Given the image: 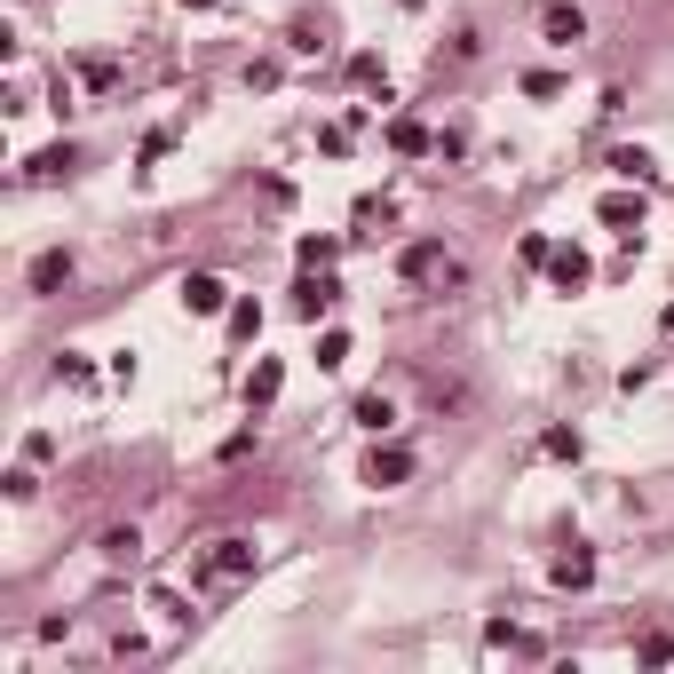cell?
Listing matches in <instances>:
<instances>
[{
  "instance_id": "cell-1",
  "label": "cell",
  "mask_w": 674,
  "mask_h": 674,
  "mask_svg": "<svg viewBox=\"0 0 674 674\" xmlns=\"http://www.w3.org/2000/svg\"><path fill=\"white\" fill-rule=\"evenodd\" d=\"M175 294H183V310H191V318H215V310H230V286L215 278V270H191Z\"/></svg>"
},
{
  "instance_id": "cell-2",
  "label": "cell",
  "mask_w": 674,
  "mask_h": 674,
  "mask_svg": "<svg viewBox=\"0 0 674 674\" xmlns=\"http://www.w3.org/2000/svg\"><path fill=\"white\" fill-rule=\"evenodd\" d=\"M595 215L619 230V238H643V215H651V207H643V183H635V191H611V199H603Z\"/></svg>"
},
{
  "instance_id": "cell-3",
  "label": "cell",
  "mask_w": 674,
  "mask_h": 674,
  "mask_svg": "<svg viewBox=\"0 0 674 674\" xmlns=\"http://www.w3.org/2000/svg\"><path fill=\"white\" fill-rule=\"evenodd\" d=\"M405 476H413V452L405 445H373V460H365V484H373V492H397Z\"/></svg>"
},
{
  "instance_id": "cell-4",
  "label": "cell",
  "mask_w": 674,
  "mask_h": 674,
  "mask_svg": "<svg viewBox=\"0 0 674 674\" xmlns=\"http://www.w3.org/2000/svg\"><path fill=\"white\" fill-rule=\"evenodd\" d=\"M254 571V540H215V556L199 563V579H246Z\"/></svg>"
},
{
  "instance_id": "cell-5",
  "label": "cell",
  "mask_w": 674,
  "mask_h": 674,
  "mask_svg": "<svg viewBox=\"0 0 674 674\" xmlns=\"http://www.w3.org/2000/svg\"><path fill=\"white\" fill-rule=\"evenodd\" d=\"M540 32H548L556 48H579V40H587V16H579L571 0H548V8H540Z\"/></svg>"
},
{
  "instance_id": "cell-6",
  "label": "cell",
  "mask_w": 674,
  "mask_h": 674,
  "mask_svg": "<svg viewBox=\"0 0 674 674\" xmlns=\"http://www.w3.org/2000/svg\"><path fill=\"white\" fill-rule=\"evenodd\" d=\"M334 302H341V286H334V278H326V270H310V278L294 286V310H302V318H326Z\"/></svg>"
},
{
  "instance_id": "cell-7",
  "label": "cell",
  "mask_w": 674,
  "mask_h": 674,
  "mask_svg": "<svg viewBox=\"0 0 674 674\" xmlns=\"http://www.w3.org/2000/svg\"><path fill=\"white\" fill-rule=\"evenodd\" d=\"M548 278H556L563 294H579V286H587V278H595V262H587V254H579V246H556V254H548Z\"/></svg>"
},
{
  "instance_id": "cell-8",
  "label": "cell",
  "mask_w": 674,
  "mask_h": 674,
  "mask_svg": "<svg viewBox=\"0 0 674 674\" xmlns=\"http://www.w3.org/2000/svg\"><path fill=\"white\" fill-rule=\"evenodd\" d=\"M278 389H286V365H278V357H262V365H254V373H246V405H254V413H262V405H270V397H278Z\"/></svg>"
},
{
  "instance_id": "cell-9",
  "label": "cell",
  "mask_w": 674,
  "mask_h": 674,
  "mask_svg": "<svg viewBox=\"0 0 674 674\" xmlns=\"http://www.w3.org/2000/svg\"><path fill=\"white\" fill-rule=\"evenodd\" d=\"M357 429H365V437H389V429H397V405H389L381 389H373V397H357Z\"/></svg>"
},
{
  "instance_id": "cell-10",
  "label": "cell",
  "mask_w": 674,
  "mask_h": 674,
  "mask_svg": "<svg viewBox=\"0 0 674 674\" xmlns=\"http://www.w3.org/2000/svg\"><path fill=\"white\" fill-rule=\"evenodd\" d=\"M397 270H405V278H437V270H452V262H445V246H437V238H421V246H405V262H397Z\"/></svg>"
},
{
  "instance_id": "cell-11",
  "label": "cell",
  "mask_w": 674,
  "mask_h": 674,
  "mask_svg": "<svg viewBox=\"0 0 674 674\" xmlns=\"http://www.w3.org/2000/svg\"><path fill=\"white\" fill-rule=\"evenodd\" d=\"M611 175H627V183H651V175H659V159H651L643 143H627V151H611Z\"/></svg>"
},
{
  "instance_id": "cell-12",
  "label": "cell",
  "mask_w": 674,
  "mask_h": 674,
  "mask_svg": "<svg viewBox=\"0 0 674 674\" xmlns=\"http://www.w3.org/2000/svg\"><path fill=\"white\" fill-rule=\"evenodd\" d=\"M64 278H72V254H64V246H56V254H40V262H32V294H56V286H64Z\"/></svg>"
},
{
  "instance_id": "cell-13",
  "label": "cell",
  "mask_w": 674,
  "mask_h": 674,
  "mask_svg": "<svg viewBox=\"0 0 674 674\" xmlns=\"http://www.w3.org/2000/svg\"><path fill=\"white\" fill-rule=\"evenodd\" d=\"M389 143H397L405 159H421V151H429V127H421V119H397V127H389Z\"/></svg>"
},
{
  "instance_id": "cell-14",
  "label": "cell",
  "mask_w": 674,
  "mask_h": 674,
  "mask_svg": "<svg viewBox=\"0 0 674 674\" xmlns=\"http://www.w3.org/2000/svg\"><path fill=\"white\" fill-rule=\"evenodd\" d=\"M595 579V556H556V587H587Z\"/></svg>"
},
{
  "instance_id": "cell-15",
  "label": "cell",
  "mask_w": 674,
  "mask_h": 674,
  "mask_svg": "<svg viewBox=\"0 0 674 674\" xmlns=\"http://www.w3.org/2000/svg\"><path fill=\"white\" fill-rule=\"evenodd\" d=\"M341 238H302V270H334Z\"/></svg>"
},
{
  "instance_id": "cell-16",
  "label": "cell",
  "mask_w": 674,
  "mask_h": 674,
  "mask_svg": "<svg viewBox=\"0 0 674 674\" xmlns=\"http://www.w3.org/2000/svg\"><path fill=\"white\" fill-rule=\"evenodd\" d=\"M230 334H238V341L262 334V302H230Z\"/></svg>"
},
{
  "instance_id": "cell-17",
  "label": "cell",
  "mask_w": 674,
  "mask_h": 674,
  "mask_svg": "<svg viewBox=\"0 0 674 674\" xmlns=\"http://www.w3.org/2000/svg\"><path fill=\"white\" fill-rule=\"evenodd\" d=\"M540 445H548V460H579V452H587V445H579V429H548Z\"/></svg>"
},
{
  "instance_id": "cell-18",
  "label": "cell",
  "mask_w": 674,
  "mask_h": 674,
  "mask_svg": "<svg viewBox=\"0 0 674 674\" xmlns=\"http://www.w3.org/2000/svg\"><path fill=\"white\" fill-rule=\"evenodd\" d=\"M318 365H326V373H341V365H349V334H326V341H318Z\"/></svg>"
},
{
  "instance_id": "cell-19",
  "label": "cell",
  "mask_w": 674,
  "mask_h": 674,
  "mask_svg": "<svg viewBox=\"0 0 674 674\" xmlns=\"http://www.w3.org/2000/svg\"><path fill=\"white\" fill-rule=\"evenodd\" d=\"M64 167H72V143H48V151L32 159V175H64Z\"/></svg>"
},
{
  "instance_id": "cell-20",
  "label": "cell",
  "mask_w": 674,
  "mask_h": 674,
  "mask_svg": "<svg viewBox=\"0 0 674 674\" xmlns=\"http://www.w3.org/2000/svg\"><path fill=\"white\" fill-rule=\"evenodd\" d=\"M151 611H159L167 627H183V619H191V611H183V595H167V587H151Z\"/></svg>"
},
{
  "instance_id": "cell-21",
  "label": "cell",
  "mask_w": 674,
  "mask_h": 674,
  "mask_svg": "<svg viewBox=\"0 0 674 674\" xmlns=\"http://www.w3.org/2000/svg\"><path fill=\"white\" fill-rule=\"evenodd\" d=\"M349 80H365V88H389V80H381V56H349Z\"/></svg>"
},
{
  "instance_id": "cell-22",
  "label": "cell",
  "mask_w": 674,
  "mask_h": 674,
  "mask_svg": "<svg viewBox=\"0 0 674 674\" xmlns=\"http://www.w3.org/2000/svg\"><path fill=\"white\" fill-rule=\"evenodd\" d=\"M524 96H540V104H548V96H563V80H556V72H524Z\"/></svg>"
},
{
  "instance_id": "cell-23",
  "label": "cell",
  "mask_w": 674,
  "mask_h": 674,
  "mask_svg": "<svg viewBox=\"0 0 674 674\" xmlns=\"http://www.w3.org/2000/svg\"><path fill=\"white\" fill-rule=\"evenodd\" d=\"M183 8H215V0H183Z\"/></svg>"
}]
</instances>
